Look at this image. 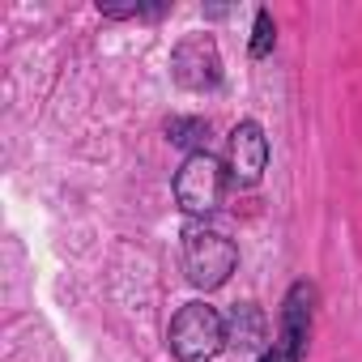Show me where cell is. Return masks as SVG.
<instances>
[{"instance_id":"3","label":"cell","mask_w":362,"mask_h":362,"mask_svg":"<svg viewBox=\"0 0 362 362\" xmlns=\"http://www.w3.org/2000/svg\"><path fill=\"white\" fill-rule=\"evenodd\" d=\"M226 166L214 158V153H188L184 166L175 170V201L184 214L192 218H209L218 205H222V192H226Z\"/></svg>"},{"instance_id":"8","label":"cell","mask_w":362,"mask_h":362,"mask_svg":"<svg viewBox=\"0 0 362 362\" xmlns=\"http://www.w3.org/2000/svg\"><path fill=\"white\" fill-rule=\"evenodd\" d=\"M209 119H197V115H170L166 119V141L188 149V153H209Z\"/></svg>"},{"instance_id":"4","label":"cell","mask_w":362,"mask_h":362,"mask_svg":"<svg viewBox=\"0 0 362 362\" xmlns=\"http://www.w3.org/2000/svg\"><path fill=\"white\" fill-rule=\"evenodd\" d=\"M311 320H315V286L311 281H294L286 303H281V324H277V341H273L281 362H303L307 358Z\"/></svg>"},{"instance_id":"1","label":"cell","mask_w":362,"mask_h":362,"mask_svg":"<svg viewBox=\"0 0 362 362\" xmlns=\"http://www.w3.org/2000/svg\"><path fill=\"white\" fill-rule=\"evenodd\" d=\"M239 264V247L226 230L209 226V222H192L184 230V273L197 290H218L230 281Z\"/></svg>"},{"instance_id":"6","label":"cell","mask_w":362,"mask_h":362,"mask_svg":"<svg viewBox=\"0 0 362 362\" xmlns=\"http://www.w3.org/2000/svg\"><path fill=\"white\" fill-rule=\"evenodd\" d=\"M269 166V136L256 119H243L230 128V141H226V175L235 188H256L260 175Z\"/></svg>"},{"instance_id":"7","label":"cell","mask_w":362,"mask_h":362,"mask_svg":"<svg viewBox=\"0 0 362 362\" xmlns=\"http://www.w3.org/2000/svg\"><path fill=\"white\" fill-rule=\"evenodd\" d=\"M226 345L239 349V354H264L273 341H269V320L256 303H235L230 315H226Z\"/></svg>"},{"instance_id":"9","label":"cell","mask_w":362,"mask_h":362,"mask_svg":"<svg viewBox=\"0 0 362 362\" xmlns=\"http://www.w3.org/2000/svg\"><path fill=\"white\" fill-rule=\"evenodd\" d=\"M277 43V26L269 9H256V26H252V60H264Z\"/></svg>"},{"instance_id":"10","label":"cell","mask_w":362,"mask_h":362,"mask_svg":"<svg viewBox=\"0 0 362 362\" xmlns=\"http://www.w3.org/2000/svg\"><path fill=\"white\" fill-rule=\"evenodd\" d=\"M260 362H281V354H277V349H273V345H269V349H264V354H260Z\"/></svg>"},{"instance_id":"5","label":"cell","mask_w":362,"mask_h":362,"mask_svg":"<svg viewBox=\"0 0 362 362\" xmlns=\"http://www.w3.org/2000/svg\"><path fill=\"white\" fill-rule=\"evenodd\" d=\"M170 77L184 86V90H214L222 81V56H218V43L209 35H188L179 39L175 52H170Z\"/></svg>"},{"instance_id":"2","label":"cell","mask_w":362,"mask_h":362,"mask_svg":"<svg viewBox=\"0 0 362 362\" xmlns=\"http://www.w3.org/2000/svg\"><path fill=\"white\" fill-rule=\"evenodd\" d=\"M166 345L179 362H214L226 349V320L209 303H184L166 328Z\"/></svg>"}]
</instances>
